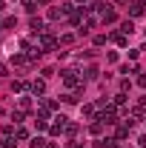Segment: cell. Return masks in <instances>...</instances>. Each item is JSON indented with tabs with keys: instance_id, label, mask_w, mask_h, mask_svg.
Wrapping results in <instances>:
<instances>
[{
	"instance_id": "cell-1",
	"label": "cell",
	"mask_w": 146,
	"mask_h": 148,
	"mask_svg": "<svg viewBox=\"0 0 146 148\" xmlns=\"http://www.w3.org/2000/svg\"><path fill=\"white\" fill-rule=\"evenodd\" d=\"M43 49H55V37H52V34L40 37V51H43Z\"/></svg>"
},
{
	"instance_id": "cell-7",
	"label": "cell",
	"mask_w": 146,
	"mask_h": 148,
	"mask_svg": "<svg viewBox=\"0 0 146 148\" xmlns=\"http://www.w3.org/2000/svg\"><path fill=\"white\" fill-rule=\"evenodd\" d=\"M120 32H123V34H132V32H135V26H132V20H126V23L120 26Z\"/></svg>"
},
{
	"instance_id": "cell-8",
	"label": "cell",
	"mask_w": 146,
	"mask_h": 148,
	"mask_svg": "<svg viewBox=\"0 0 146 148\" xmlns=\"http://www.w3.org/2000/svg\"><path fill=\"white\" fill-rule=\"evenodd\" d=\"M115 20H117L115 12H103V23H115Z\"/></svg>"
},
{
	"instance_id": "cell-9",
	"label": "cell",
	"mask_w": 146,
	"mask_h": 148,
	"mask_svg": "<svg viewBox=\"0 0 146 148\" xmlns=\"http://www.w3.org/2000/svg\"><path fill=\"white\" fill-rule=\"evenodd\" d=\"M0 148H15V140H0Z\"/></svg>"
},
{
	"instance_id": "cell-11",
	"label": "cell",
	"mask_w": 146,
	"mask_h": 148,
	"mask_svg": "<svg viewBox=\"0 0 146 148\" xmlns=\"http://www.w3.org/2000/svg\"><path fill=\"white\" fill-rule=\"evenodd\" d=\"M138 86H140V88H146V74H140V77H138Z\"/></svg>"
},
{
	"instance_id": "cell-3",
	"label": "cell",
	"mask_w": 146,
	"mask_h": 148,
	"mask_svg": "<svg viewBox=\"0 0 146 148\" xmlns=\"http://www.w3.org/2000/svg\"><path fill=\"white\" fill-rule=\"evenodd\" d=\"M74 74H77V71H72V69L63 71V83H66V86H77V77H74Z\"/></svg>"
},
{
	"instance_id": "cell-6",
	"label": "cell",
	"mask_w": 146,
	"mask_h": 148,
	"mask_svg": "<svg viewBox=\"0 0 146 148\" xmlns=\"http://www.w3.org/2000/svg\"><path fill=\"white\" fill-rule=\"evenodd\" d=\"M29 145H32V148H46V140H43V137H35Z\"/></svg>"
},
{
	"instance_id": "cell-4",
	"label": "cell",
	"mask_w": 146,
	"mask_h": 148,
	"mask_svg": "<svg viewBox=\"0 0 146 148\" xmlns=\"http://www.w3.org/2000/svg\"><path fill=\"white\" fill-rule=\"evenodd\" d=\"M29 26H32V32H35V34H40V32H43V20H40V17H35Z\"/></svg>"
},
{
	"instance_id": "cell-5",
	"label": "cell",
	"mask_w": 146,
	"mask_h": 148,
	"mask_svg": "<svg viewBox=\"0 0 146 148\" xmlns=\"http://www.w3.org/2000/svg\"><path fill=\"white\" fill-rule=\"evenodd\" d=\"M32 91H35V94H43V91H46V83H43V80H37L35 86H32Z\"/></svg>"
},
{
	"instance_id": "cell-10",
	"label": "cell",
	"mask_w": 146,
	"mask_h": 148,
	"mask_svg": "<svg viewBox=\"0 0 146 148\" xmlns=\"http://www.w3.org/2000/svg\"><path fill=\"white\" fill-rule=\"evenodd\" d=\"M12 63H15V66H20V63H26V57H23V54H15V57H12Z\"/></svg>"
},
{
	"instance_id": "cell-2",
	"label": "cell",
	"mask_w": 146,
	"mask_h": 148,
	"mask_svg": "<svg viewBox=\"0 0 146 148\" xmlns=\"http://www.w3.org/2000/svg\"><path fill=\"white\" fill-rule=\"evenodd\" d=\"M143 12H146V0H138V3L132 6V17H140Z\"/></svg>"
}]
</instances>
